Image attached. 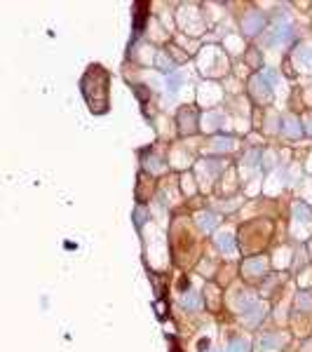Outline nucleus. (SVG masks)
<instances>
[{"instance_id": "nucleus-1", "label": "nucleus", "mask_w": 312, "mask_h": 352, "mask_svg": "<svg viewBox=\"0 0 312 352\" xmlns=\"http://www.w3.org/2000/svg\"><path fill=\"white\" fill-rule=\"evenodd\" d=\"M108 82H110V75L106 73V68H101V66L87 68L80 87H82V94H85L87 106L92 108V113L108 110Z\"/></svg>"}, {"instance_id": "nucleus-2", "label": "nucleus", "mask_w": 312, "mask_h": 352, "mask_svg": "<svg viewBox=\"0 0 312 352\" xmlns=\"http://www.w3.org/2000/svg\"><path fill=\"white\" fill-rule=\"evenodd\" d=\"M251 96L256 99V101H270V82L263 78V75H256L254 80H251Z\"/></svg>"}, {"instance_id": "nucleus-3", "label": "nucleus", "mask_w": 312, "mask_h": 352, "mask_svg": "<svg viewBox=\"0 0 312 352\" xmlns=\"http://www.w3.org/2000/svg\"><path fill=\"white\" fill-rule=\"evenodd\" d=\"M179 127H181L183 134H193L197 129V113L193 108H183L179 113Z\"/></svg>"}, {"instance_id": "nucleus-4", "label": "nucleus", "mask_w": 312, "mask_h": 352, "mask_svg": "<svg viewBox=\"0 0 312 352\" xmlns=\"http://www.w3.org/2000/svg\"><path fill=\"white\" fill-rule=\"evenodd\" d=\"M242 28L247 35H256V33L263 31V14H256V12H251L244 17V22H242Z\"/></svg>"}, {"instance_id": "nucleus-5", "label": "nucleus", "mask_w": 312, "mask_h": 352, "mask_svg": "<svg viewBox=\"0 0 312 352\" xmlns=\"http://www.w3.org/2000/svg\"><path fill=\"white\" fill-rule=\"evenodd\" d=\"M282 134H284V136H291V139H296V136H301V134H303V127H301V122H298L296 117H291V115H284V117H282Z\"/></svg>"}, {"instance_id": "nucleus-6", "label": "nucleus", "mask_w": 312, "mask_h": 352, "mask_svg": "<svg viewBox=\"0 0 312 352\" xmlns=\"http://www.w3.org/2000/svg\"><path fill=\"white\" fill-rule=\"evenodd\" d=\"M293 40V31H291V26H286V24H277L275 28H272V35H270V43H282L286 45Z\"/></svg>"}, {"instance_id": "nucleus-7", "label": "nucleus", "mask_w": 312, "mask_h": 352, "mask_svg": "<svg viewBox=\"0 0 312 352\" xmlns=\"http://www.w3.org/2000/svg\"><path fill=\"white\" fill-rule=\"evenodd\" d=\"M277 348H282V338H280V336H272V333H268V336H263V338L259 341V350L260 352L277 350Z\"/></svg>"}, {"instance_id": "nucleus-8", "label": "nucleus", "mask_w": 312, "mask_h": 352, "mask_svg": "<svg viewBox=\"0 0 312 352\" xmlns=\"http://www.w3.org/2000/svg\"><path fill=\"white\" fill-rule=\"evenodd\" d=\"M197 221H200V228H202L205 233H211V230L216 228V223H218L216 214H211V212H202L200 216H197Z\"/></svg>"}, {"instance_id": "nucleus-9", "label": "nucleus", "mask_w": 312, "mask_h": 352, "mask_svg": "<svg viewBox=\"0 0 312 352\" xmlns=\"http://www.w3.org/2000/svg\"><path fill=\"white\" fill-rule=\"evenodd\" d=\"M263 312H265V305L256 303V305H251L249 310H244V320H247L249 324H259V322L263 320Z\"/></svg>"}, {"instance_id": "nucleus-10", "label": "nucleus", "mask_w": 312, "mask_h": 352, "mask_svg": "<svg viewBox=\"0 0 312 352\" xmlns=\"http://www.w3.org/2000/svg\"><path fill=\"white\" fill-rule=\"evenodd\" d=\"M244 270L251 272V277H260L263 270H265V261H263V258H251V261L244 263Z\"/></svg>"}, {"instance_id": "nucleus-11", "label": "nucleus", "mask_w": 312, "mask_h": 352, "mask_svg": "<svg viewBox=\"0 0 312 352\" xmlns=\"http://www.w3.org/2000/svg\"><path fill=\"white\" fill-rule=\"evenodd\" d=\"M216 244L218 249L223 251V254H233V249H235V242H233V235L230 233H221L216 237Z\"/></svg>"}, {"instance_id": "nucleus-12", "label": "nucleus", "mask_w": 312, "mask_h": 352, "mask_svg": "<svg viewBox=\"0 0 312 352\" xmlns=\"http://www.w3.org/2000/svg\"><path fill=\"white\" fill-rule=\"evenodd\" d=\"M223 113H207L205 117V129L207 132H214V129H218L221 125H223Z\"/></svg>"}, {"instance_id": "nucleus-13", "label": "nucleus", "mask_w": 312, "mask_h": 352, "mask_svg": "<svg viewBox=\"0 0 312 352\" xmlns=\"http://www.w3.org/2000/svg\"><path fill=\"white\" fill-rule=\"evenodd\" d=\"M148 10V5L146 2H139L136 5V26H134V38H139L141 31H143V22H146V14L143 12Z\"/></svg>"}, {"instance_id": "nucleus-14", "label": "nucleus", "mask_w": 312, "mask_h": 352, "mask_svg": "<svg viewBox=\"0 0 312 352\" xmlns=\"http://www.w3.org/2000/svg\"><path fill=\"white\" fill-rule=\"evenodd\" d=\"M214 148L221 150V153H223V150H233L235 148V139H233V136H216Z\"/></svg>"}, {"instance_id": "nucleus-15", "label": "nucleus", "mask_w": 312, "mask_h": 352, "mask_svg": "<svg viewBox=\"0 0 312 352\" xmlns=\"http://www.w3.org/2000/svg\"><path fill=\"white\" fill-rule=\"evenodd\" d=\"M181 303L185 305V308H200L202 300H200V296H197L195 291H185V294L181 296Z\"/></svg>"}, {"instance_id": "nucleus-16", "label": "nucleus", "mask_w": 312, "mask_h": 352, "mask_svg": "<svg viewBox=\"0 0 312 352\" xmlns=\"http://www.w3.org/2000/svg\"><path fill=\"white\" fill-rule=\"evenodd\" d=\"M228 352H249V343L244 338H233L228 343Z\"/></svg>"}, {"instance_id": "nucleus-17", "label": "nucleus", "mask_w": 312, "mask_h": 352, "mask_svg": "<svg viewBox=\"0 0 312 352\" xmlns=\"http://www.w3.org/2000/svg\"><path fill=\"white\" fill-rule=\"evenodd\" d=\"M293 214H296V218H301V221H310V218H312L310 207H308V204H303V202H298V204H296V209H293Z\"/></svg>"}, {"instance_id": "nucleus-18", "label": "nucleus", "mask_w": 312, "mask_h": 352, "mask_svg": "<svg viewBox=\"0 0 312 352\" xmlns=\"http://www.w3.org/2000/svg\"><path fill=\"white\" fill-rule=\"evenodd\" d=\"M179 85H181V75H179V73H169V78H167V92H169V94H176Z\"/></svg>"}, {"instance_id": "nucleus-19", "label": "nucleus", "mask_w": 312, "mask_h": 352, "mask_svg": "<svg viewBox=\"0 0 312 352\" xmlns=\"http://www.w3.org/2000/svg\"><path fill=\"white\" fill-rule=\"evenodd\" d=\"M298 308H303V310L312 308V291H303V294H298Z\"/></svg>"}, {"instance_id": "nucleus-20", "label": "nucleus", "mask_w": 312, "mask_h": 352, "mask_svg": "<svg viewBox=\"0 0 312 352\" xmlns=\"http://www.w3.org/2000/svg\"><path fill=\"white\" fill-rule=\"evenodd\" d=\"M298 59H301V64H303V66H310V68H312V50L298 52Z\"/></svg>"}, {"instance_id": "nucleus-21", "label": "nucleus", "mask_w": 312, "mask_h": 352, "mask_svg": "<svg viewBox=\"0 0 312 352\" xmlns=\"http://www.w3.org/2000/svg\"><path fill=\"white\" fill-rule=\"evenodd\" d=\"M263 78H265V80H268L270 85H275V82H277V80H280V75L275 73V71H272V68H265V71H263Z\"/></svg>"}, {"instance_id": "nucleus-22", "label": "nucleus", "mask_w": 312, "mask_h": 352, "mask_svg": "<svg viewBox=\"0 0 312 352\" xmlns=\"http://www.w3.org/2000/svg\"><path fill=\"white\" fill-rule=\"evenodd\" d=\"M308 127H312V120H308ZM310 134H312V129H310Z\"/></svg>"}, {"instance_id": "nucleus-23", "label": "nucleus", "mask_w": 312, "mask_h": 352, "mask_svg": "<svg viewBox=\"0 0 312 352\" xmlns=\"http://www.w3.org/2000/svg\"><path fill=\"white\" fill-rule=\"evenodd\" d=\"M214 352H216V350H214Z\"/></svg>"}]
</instances>
